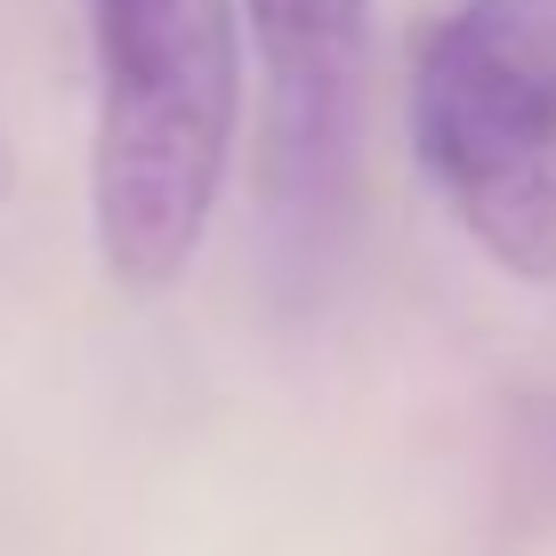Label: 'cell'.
<instances>
[{"instance_id":"cell-3","label":"cell","mask_w":556,"mask_h":556,"mask_svg":"<svg viewBox=\"0 0 556 556\" xmlns=\"http://www.w3.org/2000/svg\"><path fill=\"white\" fill-rule=\"evenodd\" d=\"M258 49V194L315 242L348 210L363 98H371V0H242Z\"/></svg>"},{"instance_id":"cell-1","label":"cell","mask_w":556,"mask_h":556,"mask_svg":"<svg viewBox=\"0 0 556 556\" xmlns=\"http://www.w3.org/2000/svg\"><path fill=\"white\" fill-rule=\"evenodd\" d=\"M98 146L89 226L122 291H169L194 266L242 129L235 0H89Z\"/></svg>"},{"instance_id":"cell-2","label":"cell","mask_w":556,"mask_h":556,"mask_svg":"<svg viewBox=\"0 0 556 556\" xmlns=\"http://www.w3.org/2000/svg\"><path fill=\"white\" fill-rule=\"evenodd\" d=\"M412 153L501 275L556 282V0H459L419 41Z\"/></svg>"},{"instance_id":"cell-4","label":"cell","mask_w":556,"mask_h":556,"mask_svg":"<svg viewBox=\"0 0 556 556\" xmlns=\"http://www.w3.org/2000/svg\"><path fill=\"white\" fill-rule=\"evenodd\" d=\"M16 186V153H9V138H0V194Z\"/></svg>"}]
</instances>
